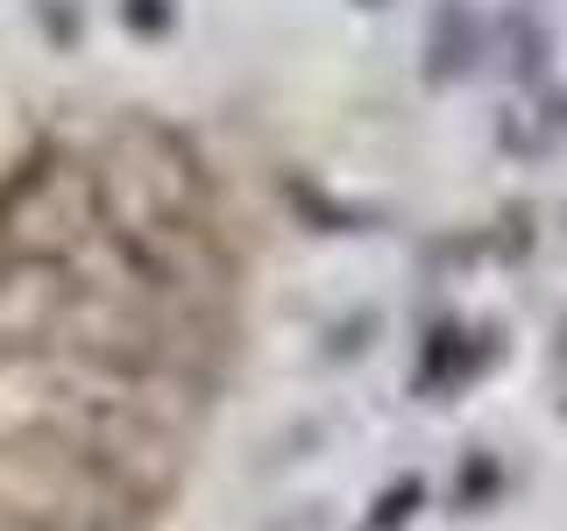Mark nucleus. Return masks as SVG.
I'll list each match as a JSON object with an SVG mask.
<instances>
[{"label": "nucleus", "mask_w": 567, "mask_h": 531, "mask_svg": "<svg viewBox=\"0 0 567 531\" xmlns=\"http://www.w3.org/2000/svg\"><path fill=\"white\" fill-rule=\"evenodd\" d=\"M277 212L220 121L0 79V531H156L248 397Z\"/></svg>", "instance_id": "nucleus-1"}]
</instances>
